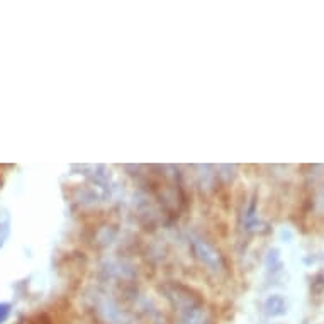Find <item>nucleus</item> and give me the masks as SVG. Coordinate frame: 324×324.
Masks as SVG:
<instances>
[{"mask_svg": "<svg viewBox=\"0 0 324 324\" xmlns=\"http://www.w3.org/2000/svg\"><path fill=\"white\" fill-rule=\"evenodd\" d=\"M7 313H9V309H7V306H2V307H0V321H3V319H5Z\"/></svg>", "mask_w": 324, "mask_h": 324, "instance_id": "nucleus-1", "label": "nucleus"}]
</instances>
